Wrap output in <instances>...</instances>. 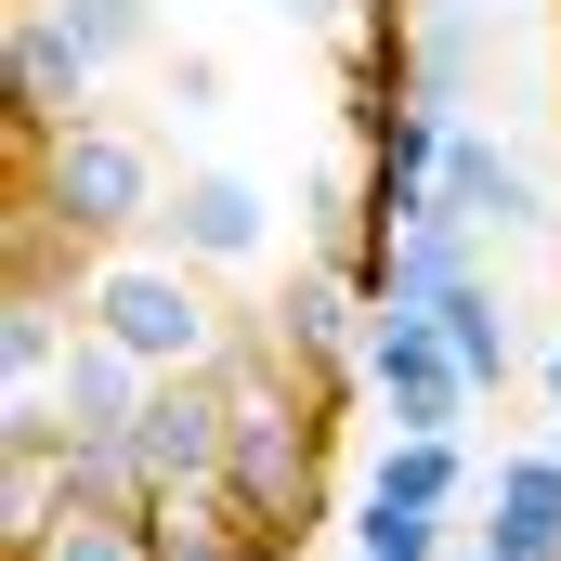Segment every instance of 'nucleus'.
I'll use <instances>...</instances> for the list:
<instances>
[{
    "instance_id": "nucleus-1",
    "label": "nucleus",
    "mask_w": 561,
    "mask_h": 561,
    "mask_svg": "<svg viewBox=\"0 0 561 561\" xmlns=\"http://www.w3.org/2000/svg\"><path fill=\"white\" fill-rule=\"evenodd\" d=\"M209 379H222V483H236L249 510H275V523H300V536H313V523H327V444H340V392L287 366L262 313L236 327V353H222Z\"/></svg>"
},
{
    "instance_id": "nucleus-2",
    "label": "nucleus",
    "mask_w": 561,
    "mask_h": 561,
    "mask_svg": "<svg viewBox=\"0 0 561 561\" xmlns=\"http://www.w3.org/2000/svg\"><path fill=\"white\" fill-rule=\"evenodd\" d=\"M79 313H92L105 340H131L144 366H222L236 327H249V313H222L209 262H183L170 236H105L92 275H79Z\"/></svg>"
},
{
    "instance_id": "nucleus-3",
    "label": "nucleus",
    "mask_w": 561,
    "mask_h": 561,
    "mask_svg": "<svg viewBox=\"0 0 561 561\" xmlns=\"http://www.w3.org/2000/svg\"><path fill=\"white\" fill-rule=\"evenodd\" d=\"M13 196H39L53 222H79V236L105 249V236H157L170 170H157V144H144L131 118H66V131L13 144Z\"/></svg>"
},
{
    "instance_id": "nucleus-4",
    "label": "nucleus",
    "mask_w": 561,
    "mask_h": 561,
    "mask_svg": "<svg viewBox=\"0 0 561 561\" xmlns=\"http://www.w3.org/2000/svg\"><path fill=\"white\" fill-rule=\"evenodd\" d=\"M366 405H379V431H457L483 405V379L457 366V340L431 313H366Z\"/></svg>"
},
{
    "instance_id": "nucleus-5",
    "label": "nucleus",
    "mask_w": 561,
    "mask_h": 561,
    "mask_svg": "<svg viewBox=\"0 0 561 561\" xmlns=\"http://www.w3.org/2000/svg\"><path fill=\"white\" fill-rule=\"evenodd\" d=\"M366 287L340 275V262H300V275L262 300V327H275V353L300 366V379H327V392H366Z\"/></svg>"
},
{
    "instance_id": "nucleus-6",
    "label": "nucleus",
    "mask_w": 561,
    "mask_h": 561,
    "mask_svg": "<svg viewBox=\"0 0 561 561\" xmlns=\"http://www.w3.org/2000/svg\"><path fill=\"white\" fill-rule=\"evenodd\" d=\"M144 536H157V561H300V523L249 510L222 470H196V483H157V496H144Z\"/></svg>"
},
{
    "instance_id": "nucleus-7",
    "label": "nucleus",
    "mask_w": 561,
    "mask_h": 561,
    "mask_svg": "<svg viewBox=\"0 0 561 561\" xmlns=\"http://www.w3.org/2000/svg\"><path fill=\"white\" fill-rule=\"evenodd\" d=\"M0 79H13V144L26 131H66V118H92V53H79V26L53 13V0H13V39H0Z\"/></svg>"
},
{
    "instance_id": "nucleus-8",
    "label": "nucleus",
    "mask_w": 561,
    "mask_h": 561,
    "mask_svg": "<svg viewBox=\"0 0 561 561\" xmlns=\"http://www.w3.org/2000/svg\"><path fill=\"white\" fill-rule=\"evenodd\" d=\"M157 236H170L183 262H209V275H249V262L275 249V196H262L249 170H183L170 209H157Z\"/></svg>"
},
{
    "instance_id": "nucleus-9",
    "label": "nucleus",
    "mask_w": 561,
    "mask_h": 561,
    "mask_svg": "<svg viewBox=\"0 0 561 561\" xmlns=\"http://www.w3.org/2000/svg\"><path fill=\"white\" fill-rule=\"evenodd\" d=\"M170 366H144L131 340H105L92 313L66 327V366H53V419L79 431V444H131V419H144V392H157Z\"/></svg>"
},
{
    "instance_id": "nucleus-10",
    "label": "nucleus",
    "mask_w": 561,
    "mask_h": 561,
    "mask_svg": "<svg viewBox=\"0 0 561 561\" xmlns=\"http://www.w3.org/2000/svg\"><path fill=\"white\" fill-rule=\"evenodd\" d=\"M131 470H144V496H157V483L222 470V379H209V366H170V379L144 392V419H131Z\"/></svg>"
},
{
    "instance_id": "nucleus-11",
    "label": "nucleus",
    "mask_w": 561,
    "mask_h": 561,
    "mask_svg": "<svg viewBox=\"0 0 561 561\" xmlns=\"http://www.w3.org/2000/svg\"><path fill=\"white\" fill-rule=\"evenodd\" d=\"M457 222H483V236H549V196H536V170L510 157V144H483L470 118L444 131V183H431Z\"/></svg>"
},
{
    "instance_id": "nucleus-12",
    "label": "nucleus",
    "mask_w": 561,
    "mask_h": 561,
    "mask_svg": "<svg viewBox=\"0 0 561 561\" xmlns=\"http://www.w3.org/2000/svg\"><path fill=\"white\" fill-rule=\"evenodd\" d=\"M470 536H483L496 561H561V444H549V457H496Z\"/></svg>"
},
{
    "instance_id": "nucleus-13",
    "label": "nucleus",
    "mask_w": 561,
    "mask_h": 561,
    "mask_svg": "<svg viewBox=\"0 0 561 561\" xmlns=\"http://www.w3.org/2000/svg\"><path fill=\"white\" fill-rule=\"evenodd\" d=\"M366 496H392V510H470V444L457 431H379Z\"/></svg>"
},
{
    "instance_id": "nucleus-14",
    "label": "nucleus",
    "mask_w": 561,
    "mask_h": 561,
    "mask_svg": "<svg viewBox=\"0 0 561 561\" xmlns=\"http://www.w3.org/2000/svg\"><path fill=\"white\" fill-rule=\"evenodd\" d=\"M431 327L457 340V366H470L483 392H510V366H523V340H510V300H496V275H457L444 300H431Z\"/></svg>"
},
{
    "instance_id": "nucleus-15",
    "label": "nucleus",
    "mask_w": 561,
    "mask_h": 561,
    "mask_svg": "<svg viewBox=\"0 0 561 561\" xmlns=\"http://www.w3.org/2000/svg\"><path fill=\"white\" fill-rule=\"evenodd\" d=\"M0 561H157V536H144V510H92V496H79V510H53L39 536H13Z\"/></svg>"
},
{
    "instance_id": "nucleus-16",
    "label": "nucleus",
    "mask_w": 561,
    "mask_h": 561,
    "mask_svg": "<svg viewBox=\"0 0 561 561\" xmlns=\"http://www.w3.org/2000/svg\"><path fill=\"white\" fill-rule=\"evenodd\" d=\"M444 536H457V510H392V496H366L353 561H444Z\"/></svg>"
},
{
    "instance_id": "nucleus-17",
    "label": "nucleus",
    "mask_w": 561,
    "mask_h": 561,
    "mask_svg": "<svg viewBox=\"0 0 561 561\" xmlns=\"http://www.w3.org/2000/svg\"><path fill=\"white\" fill-rule=\"evenodd\" d=\"M53 13L79 26V53H92V66H131L144 39H157V0H53Z\"/></svg>"
},
{
    "instance_id": "nucleus-18",
    "label": "nucleus",
    "mask_w": 561,
    "mask_h": 561,
    "mask_svg": "<svg viewBox=\"0 0 561 561\" xmlns=\"http://www.w3.org/2000/svg\"><path fill=\"white\" fill-rule=\"evenodd\" d=\"M170 105H183V118H209V105H222V66H209V53H183V66H170Z\"/></svg>"
},
{
    "instance_id": "nucleus-19",
    "label": "nucleus",
    "mask_w": 561,
    "mask_h": 561,
    "mask_svg": "<svg viewBox=\"0 0 561 561\" xmlns=\"http://www.w3.org/2000/svg\"><path fill=\"white\" fill-rule=\"evenodd\" d=\"M262 13H275V26H313V39H340V26H353L366 0H262Z\"/></svg>"
},
{
    "instance_id": "nucleus-20",
    "label": "nucleus",
    "mask_w": 561,
    "mask_h": 561,
    "mask_svg": "<svg viewBox=\"0 0 561 561\" xmlns=\"http://www.w3.org/2000/svg\"><path fill=\"white\" fill-rule=\"evenodd\" d=\"M549 405H561V353H549Z\"/></svg>"
},
{
    "instance_id": "nucleus-21",
    "label": "nucleus",
    "mask_w": 561,
    "mask_h": 561,
    "mask_svg": "<svg viewBox=\"0 0 561 561\" xmlns=\"http://www.w3.org/2000/svg\"><path fill=\"white\" fill-rule=\"evenodd\" d=\"M483 13H496V0H483Z\"/></svg>"
}]
</instances>
